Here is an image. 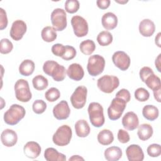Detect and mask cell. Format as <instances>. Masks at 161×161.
I'll return each mask as SVG.
<instances>
[{"label": "cell", "instance_id": "74e56055", "mask_svg": "<svg viewBox=\"0 0 161 161\" xmlns=\"http://www.w3.org/2000/svg\"><path fill=\"white\" fill-rule=\"evenodd\" d=\"M13 48L12 42L8 38H3L0 43V52L2 54L10 53Z\"/></svg>", "mask_w": 161, "mask_h": 161}, {"label": "cell", "instance_id": "9a60e30c", "mask_svg": "<svg viewBox=\"0 0 161 161\" xmlns=\"http://www.w3.org/2000/svg\"><path fill=\"white\" fill-rule=\"evenodd\" d=\"M122 125L128 130L133 131L139 126V119L137 115L133 111L126 113L122 118Z\"/></svg>", "mask_w": 161, "mask_h": 161}, {"label": "cell", "instance_id": "d590c367", "mask_svg": "<svg viewBox=\"0 0 161 161\" xmlns=\"http://www.w3.org/2000/svg\"><path fill=\"white\" fill-rule=\"evenodd\" d=\"M80 4L77 0H67L65 3V11L70 14L76 13L79 9Z\"/></svg>", "mask_w": 161, "mask_h": 161}, {"label": "cell", "instance_id": "c3c4849f", "mask_svg": "<svg viewBox=\"0 0 161 161\" xmlns=\"http://www.w3.org/2000/svg\"><path fill=\"white\" fill-rule=\"evenodd\" d=\"M160 91H161V89H159L158 90L153 91V92L154 98L158 103H160V101H160Z\"/></svg>", "mask_w": 161, "mask_h": 161}, {"label": "cell", "instance_id": "f546056e", "mask_svg": "<svg viewBox=\"0 0 161 161\" xmlns=\"http://www.w3.org/2000/svg\"><path fill=\"white\" fill-rule=\"evenodd\" d=\"M79 48L80 52L86 55H91L96 49V45L94 41L87 39L80 43Z\"/></svg>", "mask_w": 161, "mask_h": 161}, {"label": "cell", "instance_id": "7402d4cb", "mask_svg": "<svg viewBox=\"0 0 161 161\" xmlns=\"http://www.w3.org/2000/svg\"><path fill=\"white\" fill-rule=\"evenodd\" d=\"M75 130L77 136L80 138H85L90 133V126L85 119H79L75 124Z\"/></svg>", "mask_w": 161, "mask_h": 161}, {"label": "cell", "instance_id": "d6a6232c", "mask_svg": "<svg viewBox=\"0 0 161 161\" xmlns=\"http://www.w3.org/2000/svg\"><path fill=\"white\" fill-rule=\"evenodd\" d=\"M113 35L108 31H101L97 36V41L98 43L103 47L110 45L113 42Z\"/></svg>", "mask_w": 161, "mask_h": 161}, {"label": "cell", "instance_id": "603a6c76", "mask_svg": "<svg viewBox=\"0 0 161 161\" xmlns=\"http://www.w3.org/2000/svg\"><path fill=\"white\" fill-rule=\"evenodd\" d=\"M44 158L47 161H65L66 156L54 148H47L44 152Z\"/></svg>", "mask_w": 161, "mask_h": 161}, {"label": "cell", "instance_id": "d4e9b609", "mask_svg": "<svg viewBox=\"0 0 161 161\" xmlns=\"http://www.w3.org/2000/svg\"><path fill=\"white\" fill-rule=\"evenodd\" d=\"M137 131V135L140 140L146 141L150 138L153 135V130L152 126L148 123H143L140 125Z\"/></svg>", "mask_w": 161, "mask_h": 161}, {"label": "cell", "instance_id": "ee69618b", "mask_svg": "<svg viewBox=\"0 0 161 161\" xmlns=\"http://www.w3.org/2000/svg\"><path fill=\"white\" fill-rule=\"evenodd\" d=\"M8 18L6 11L2 8H0V30H3L7 27Z\"/></svg>", "mask_w": 161, "mask_h": 161}, {"label": "cell", "instance_id": "cb8c5ba5", "mask_svg": "<svg viewBox=\"0 0 161 161\" xmlns=\"http://www.w3.org/2000/svg\"><path fill=\"white\" fill-rule=\"evenodd\" d=\"M104 155L108 161H117L122 157V150L118 147L113 146L106 148Z\"/></svg>", "mask_w": 161, "mask_h": 161}, {"label": "cell", "instance_id": "7c38bea8", "mask_svg": "<svg viewBox=\"0 0 161 161\" xmlns=\"http://www.w3.org/2000/svg\"><path fill=\"white\" fill-rule=\"evenodd\" d=\"M112 60L114 65L121 70H127L130 65V58L123 51H117L112 56Z\"/></svg>", "mask_w": 161, "mask_h": 161}, {"label": "cell", "instance_id": "8992f818", "mask_svg": "<svg viewBox=\"0 0 161 161\" xmlns=\"http://www.w3.org/2000/svg\"><path fill=\"white\" fill-rule=\"evenodd\" d=\"M119 84V79L114 75H105L98 79L97 86L99 89L107 94L111 93Z\"/></svg>", "mask_w": 161, "mask_h": 161}, {"label": "cell", "instance_id": "484cf974", "mask_svg": "<svg viewBox=\"0 0 161 161\" xmlns=\"http://www.w3.org/2000/svg\"><path fill=\"white\" fill-rule=\"evenodd\" d=\"M35 67V63L31 60L26 59L20 64L19 72L23 76H29L33 73Z\"/></svg>", "mask_w": 161, "mask_h": 161}, {"label": "cell", "instance_id": "5b68a950", "mask_svg": "<svg viewBox=\"0 0 161 161\" xmlns=\"http://www.w3.org/2000/svg\"><path fill=\"white\" fill-rule=\"evenodd\" d=\"M14 88L15 96L18 101L22 103H26L30 101L32 94L27 80L23 79L18 80L14 84Z\"/></svg>", "mask_w": 161, "mask_h": 161}, {"label": "cell", "instance_id": "e575fe53", "mask_svg": "<svg viewBox=\"0 0 161 161\" xmlns=\"http://www.w3.org/2000/svg\"><path fill=\"white\" fill-rule=\"evenodd\" d=\"M135 99L140 102H145L150 97L149 92L143 87H139L135 91Z\"/></svg>", "mask_w": 161, "mask_h": 161}, {"label": "cell", "instance_id": "9c48e42d", "mask_svg": "<svg viewBox=\"0 0 161 161\" xmlns=\"http://www.w3.org/2000/svg\"><path fill=\"white\" fill-rule=\"evenodd\" d=\"M51 22L56 31H63L67 26V14L62 8L55 9L51 14Z\"/></svg>", "mask_w": 161, "mask_h": 161}, {"label": "cell", "instance_id": "f35d334b", "mask_svg": "<svg viewBox=\"0 0 161 161\" xmlns=\"http://www.w3.org/2000/svg\"><path fill=\"white\" fill-rule=\"evenodd\" d=\"M147 151L150 157H157L161 154V146L157 143L151 144L148 147Z\"/></svg>", "mask_w": 161, "mask_h": 161}, {"label": "cell", "instance_id": "83f0119b", "mask_svg": "<svg viewBox=\"0 0 161 161\" xmlns=\"http://www.w3.org/2000/svg\"><path fill=\"white\" fill-rule=\"evenodd\" d=\"M97 138L101 145H109L113 142L114 136L112 131L108 129H104L99 131Z\"/></svg>", "mask_w": 161, "mask_h": 161}, {"label": "cell", "instance_id": "e0dca14e", "mask_svg": "<svg viewBox=\"0 0 161 161\" xmlns=\"http://www.w3.org/2000/svg\"><path fill=\"white\" fill-rule=\"evenodd\" d=\"M1 140L4 146L11 147L17 143V133L11 129H6L1 133Z\"/></svg>", "mask_w": 161, "mask_h": 161}, {"label": "cell", "instance_id": "ba28073f", "mask_svg": "<svg viewBox=\"0 0 161 161\" xmlns=\"http://www.w3.org/2000/svg\"><path fill=\"white\" fill-rule=\"evenodd\" d=\"M126 102L121 98L115 97L108 109V115L111 120L118 119L126 106Z\"/></svg>", "mask_w": 161, "mask_h": 161}, {"label": "cell", "instance_id": "d6986e66", "mask_svg": "<svg viewBox=\"0 0 161 161\" xmlns=\"http://www.w3.org/2000/svg\"><path fill=\"white\" fill-rule=\"evenodd\" d=\"M25 155L30 158H37L41 153V147L40 145L35 142H28L23 147Z\"/></svg>", "mask_w": 161, "mask_h": 161}, {"label": "cell", "instance_id": "816d5d0a", "mask_svg": "<svg viewBox=\"0 0 161 161\" xmlns=\"http://www.w3.org/2000/svg\"><path fill=\"white\" fill-rule=\"evenodd\" d=\"M128 1H115V2H117L118 3H120V4H125V3H126Z\"/></svg>", "mask_w": 161, "mask_h": 161}, {"label": "cell", "instance_id": "7dc6e473", "mask_svg": "<svg viewBox=\"0 0 161 161\" xmlns=\"http://www.w3.org/2000/svg\"><path fill=\"white\" fill-rule=\"evenodd\" d=\"M160 56H161V54L160 53L158 57L156 58L155 59V67L156 69H157V70L160 72L161 70H160V66H161V64H160Z\"/></svg>", "mask_w": 161, "mask_h": 161}, {"label": "cell", "instance_id": "6da1fadb", "mask_svg": "<svg viewBox=\"0 0 161 161\" xmlns=\"http://www.w3.org/2000/svg\"><path fill=\"white\" fill-rule=\"evenodd\" d=\"M43 70L47 75L51 76L55 81L60 82L64 80L67 70L64 66L58 64L54 60H47L43 65Z\"/></svg>", "mask_w": 161, "mask_h": 161}, {"label": "cell", "instance_id": "681fc988", "mask_svg": "<svg viewBox=\"0 0 161 161\" xmlns=\"http://www.w3.org/2000/svg\"><path fill=\"white\" fill-rule=\"evenodd\" d=\"M160 35H161V33L159 32L157 35V36H155V43L158 47H161V45H160Z\"/></svg>", "mask_w": 161, "mask_h": 161}, {"label": "cell", "instance_id": "ac0fdd59", "mask_svg": "<svg viewBox=\"0 0 161 161\" xmlns=\"http://www.w3.org/2000/svg\"><path fill=\"white\" fill-rule=\"evenodd\" d=\"M67 74L70 79L75 81H79L84 77V71L80 64L74 63L69 66Z\"/></svg>", "mask_w": 161, "mask_h": 161}, {"label": "cell", "instance_id": "4fadbf2b", "mask_svg": "<svg viewBox=\"0 0 161 161\" xmlns=\"http://www.w3.org/2000/svg\"><path fill=\"white\" fill-rule=\"evenodd\" d=\"M27 30L26 24L25 21L21 19L15 20L11 27L9 35L12 39L15 41L20 40Z\"/></svg>", "mask_w": 161, "mask_h": 161}, {"label": "cell", "instance_id": "4dcf8cb0", "mask_svg": "<svg viewBox=\"0 0 161 161\" xmlns=\"http://www.w3.org/2000/svg\"><path fill=\"white\" fill-rule=\"evenodd\" d=\"M145 83L147 87L152 89L153 91L161 89L160 79L157 75L154 74V73L149 75L146 79Z\"/></svg>", "mask_w": 161, "mask_h": 161}, {"label": "cell", "instance_id": "52a82bcc", "mask_svg": "<svg viewBox=\"0 0 161 161\" xmlns=\"http://www.w3.org/2000/svg\"><path fill=\"white\" fill-rule=\"evenodd\" d=\"M105 67V60L99 55H94L89 57L87 65V70L89 75L92 77L101 74Z\"/></svg>", "mask_w": 161, "mask_h": 161}, {"label": "cell", "instance_id": "f6af8a7d", "mask_svg": "<svg viewBox=\"0 0 161 161\" xmlns=\"http://www.w3.org/2000/svg\"><path fill=\"white\" fill-rule=\"evenodd\" d=\"M116 97H119L125 100L126 103H128L131 99V95L128 90L126 89H121L116 94Z\"/></svg>", "mask_w": 161, "mask_h": 161}, {"label": "cell", "instance_id": "2e32d148", "mask_svg": "<svg viewBox=\"0 0 161 161\" xmlns=\"http://www.w3.org/2000/svg\"><path fill=\"white\" fill-rule=\"evenodd\" d=\"M126 155L129 161H142L144 158L143 150L138 145L128 146L126 149Z\"/></svg>", "mask_w": 161, "mask_h": 161}, {"label": "cell", "instance_id": "b9f144b4", "mask_svg": "<svg viewBox=\"0 0 161 161\" xmlns=\"http://www.w3.org/2000/svg\"><path fill=\"white\" fill-rule=\"evenodd\" d=\"M118 140L121 143H128L130 140V137L128 133L123 129H119L118 132Z\"/></svg>", "mask_w": 161, "mask_h": 161}, {"label": "cell", "instance_id": "4316f807", "mask_svg": "<svg viewBox=\"0 0 161 161\" xmlns=\"http://www.w3.org/2000/svg\"><path fill=\"white\" fill-rule=\"evenodd\" d=\"M142 114L145 119L149 121H154L158 117L159 111L156 106L148 104L143 108Z\"/></svg>", "mask_w": 161, "mask_h": 161}, {"label": "cell", "instance_id": "f1b7e54d", "mask_svg": "<svg viewBox=\"0 0 161 161\" xmlns=\"http://www.w3.org/2000/svg\"><path fill=\"white\" fill-rule=\"evenodd\" d=\"M41 36L45 42H52L55 40L57 36V34L53 27L47 26L44 27L42 30Z\"/></svg>", "mask_w": 161, "mask_h": 161}, {"label": "cell", "instance_id": "ab89813d", "mask_svg": "<svg viewBox=\"0 0 161 161\" xmlns=\"http://www.w3.org/2000/svg\"><path fill=\"white\" fill-rule=\"evenodd\" d=\"M65 52L62 57V58H63L65 60H70L73 59L75 55H76V50L74 47L70 45H66Z\"/></svg>", "mask_w": 161, "mask_h": 161}, {"label": "cell", "instance_id": "8fae6325", "mask_svg": "<svg viewBox=\"0 0 161 161\" xmlns=\"http://www.w3.org/2000/svg\"><path fill=\"white\" fill-rule=\"evenodd\" d=\"M71 25L74 33L77 37H83L87 35L89 26L87 21L82 16L76 15L71 19Z\"/></svg>", "mask_w": 161, "mask_h": 161}, {"label": "cell", "instance_id": "8d00e7d4", "mask_svg": "<svg viewBox=\"0 0 161 161\" xmlns=\"http://www.w3.org/2000/svg\"><path fill=\"white\" fill-rule=\"evenodd\" d=\"M32 108L36 114H42L47 109V103L42 99H36L33 102Z\"/></svg>", "mask_w": 161, "mask_h": 161}, {"label": "cell", "instance_id": "60d3db41", "mask_svg": "<svg viewBox=\"0 0 161 161\" xmlns=\"http://www.w3.org/2000/svg\"><path fill=\"white\" fill-rule=\"evenodd\" d=\"M65 47L60 43H56L52 47V52L53 55L62 57L65 52Z\"/></svg>", "mask_w": 161, "mask_h": 161}, {"label": "cell", "instance_id": "f907efd6", "mask_svg": "<svg viewBox=\"0 0 161 161\" xmlns=\"http://www.w3.org/2000/svg\"><path fill=\"white\" fill-rule=\"evenodd\" d=\"M69 161L71 160H84V158L79 155H73L69 159Z\"/></svg>", "mask_w": 161, "mask_h": 161}, {"label": "cell", "instance_id": "7bdbcfd3", "mask_svg": "<svg viewBox=\"0 0 161 161\" xmlns=\"http://www.w3.org/2000/svg\"><path fill=\"white\" fill-rule=\"evenodd\" d=\"M153 70L149 67H142L140 70V72H139V75H140V77L142 80V82H145L146 79L151 74H153Z\"/></svg>", "mask_w": 161, "mask_h": 161}, {"label": "cell", "instance_id": "30bf717a", "mask_svg": "<svg viewBox=\"0 0 161 161\" xmlns=\"http://www.w3.org/2000/svg\"><path fill=\"white\" fill-rule=\"evenodd\" d=\"M87 89L84 86L77 87L70 96V102L75 109H82L86 104Z\"/></svg>", "mask_w": 161, "mask_h": 161}, {"label": "cell", "instance_id": "1f68e13d", "mask_svg": "<svg viewBox=\"0 0 161 161\" xmlns=\"http://www.w3.org/2000/svg\"><path fill=\"white\" fill-rule=\"evenodd\" d=\"M32 84L35 89L38 91H42L48 87V82L47 79L42 75H37L33 77Z\"/></svg>", "mask_w": 161, "mask_h": 161}, {"label": "cell", "instance_id": "836d02e7", "mask_svg": "<svg viewBox=\"0 0 161 161\" xmlns=\"http://www.w3.org/2000/svg\"><path fill=\"white\" fill-rule=\"evenodd\" d=\"M60 96L59 90L55 87H51L48 89L45 93V99L49 102H55Z\"/></svg>", "mask_w": 161, "mask_h": 161}, {"label": "cell", "instance_id": "3957f363", "mask_svg": "<svg viewBox=\"0 0 161 161\" xmlns=\"http://www.w3.org/2000/svg\"><path fill=\"white\" fill-rule=\"evenodd\" d=\"M88 114L89 120L92 126L96 128L102 126L105 121L103 108L98 103H91L88 106Z\"/></svg>", "mask_w": 161, "mask_h": 161}, {"label": "cell", "instance_id": "5bb4252c", "mask_svg": "<svg viewBox=\"0 0 161 161\" xmlns=\"http://www.w3.org/2000/svg\"><path fill=\"white\" fill-rule=\"evenodd\" d=\"M70 109L68 103L62 100L55 105L53 108V114L54 117L58 120L66 119L69 117Z\"/></svg>", "mask_w": 161, "mask_h": 161}, {"label": "cell", "instance_id": "44dd1931", "mask_svg": "<svg viewBox=\"0 0 161 161\" xmlns=\"http://www.w3.org/2000/svg\"><path fill=\"white\" fill-rule=\"evenodd\" d=\"M101 23L103 26L107 30H111L115 28L118 25L117 16L111 12H108L102 16Z\"/></svg>", "mask_w": 161, "mask_h": 161}, {"label": "cell", "instance_id": "277c9868", "mask_svg": "<svg viewBox=\"0 0 161 161\" xmlns=\"http://www.w3.org/2000/svg\"><path fill=\"white\" fill-rule=\"evenodd\" d=\"M72 131L70 127L64 125L58 128L52 136V141L57 146L64 147L67 145L72 138Z\"/></svg>", "mask_w": 161, "mask_h": 161}, {"label": "cell", "instance_id": "bcb514c9", "mask_svg": "<svg viewBox=\"0 0 161 161\" xmlns=\"http://www.w3.org/2000/svg\"><path fill=\"white\" fill-rule=\"evenodd\" d=\"M111 1L109 0H97L96 1L97 6L101 9H107L110 5Z\"/></svg>", "mask_w": 161, "mask_h": 161}, {"label": "cell", "instance_id": "7a4b0ae2", "mask_svg": "<svg viewBox=\"0 0 161 161\" xmlns=\"http://www.w3.org/2000/svg\"><path fill=\"white\" fill-rule=\"evenodd\" d=\"M25 109L17 104H12L4 114V121L9 125L18 124L25 116Z\"/></svg>", "mask_w": 161, "mask_h": 161}, {"label": "cell", "instance_id": "ffe728a7", "mask_svg": "<svg viewBox=\"0 0 161 161\" xmlns=\"http://www.w3.org/2000/svg\"><path fill=\"white\" fill-rule=\"evenodd\" d=\"M139 32L143 36L150 37L155 32V26L150 19H144L139 24Z\"/></svg>", "mask_w": 161, "mask_h": 161}]
</instances>
